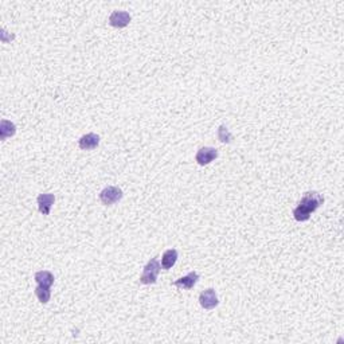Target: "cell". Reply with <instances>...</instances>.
I'll use <instances>...</instances> for the list:
<instances>
[{"label": "cell", "instance_id": "cell-4", "mask_svg": "<svg viewBox=\"0 0 344 344\" xmlns=\"http://www.w3.org/2000/svg\"><path fill=\"white\" fill-rule=\"evenodd\" d=\"M218 158V151L213 147H203L197 152V162L199 165H207V164L213 163L215 159Z\"/></svg>", "mask_w": 344, "mask_h": 344}, {"label": "cell", "instance_id": "cell-12", "mask_svg": "<svg viewBox=\"0 0 344 344\" xmlns=\"http://www.w3.org/2000/svg\"><path fill=\"white\" fill-rule=\"evenodd\" d=\"M35 281L38 285L42 286H50L54 284V274L49 270H41L35 273Z\"/></svg>", "mask_w": 344, "mask_h": 344}, {"label": "cell", "instance_id": "cell-14", "mask_svg": "<svg viewBox=\"0 0 344 344\" xmlns=\"http://www.w3.org/2000/svg\"><path fill=\"white\" fill-rule=\"evenodd\" d=\"M218 139H219V141L223 143V144H229V143H231V140H233V134L229 131L228 127L221 125V127L218 128Z\"/></svg>", "mask_w": 344, "mask_h": 344}, {"label": "cell", "instance_id": "cell-2", "mask_svg": "<svg viewBox=\"0 0 344 344\" xmlns=\"http://www.w3.org/2000/svg\"><path fill=\"white\" fill-rule=\"evenodd\" d=\"M162 265L159 262L158 258H152L149 260V262L147 263L146 268L143 270V274L140 277V282L144 285H151V284H156L158 281V276L160 273Z\"/></svg>", "mask_w": 344, "mask_h": 344}, {"label": "cell", "instance_id": "cell-11", "mask_svg": "<svg viewBox=\"0 0 344 344\" xmlns=\"http://www.w3.org/2000/svg\"><path fill=\"white\" fill-rule=\"evenodd\" d=\"M176 260H178V250L176 249H168L167 251H164L163 258H162V268L168 270L175 265Z\"/></svg>", "mask_w": 344, "mask_h": 344}, {"label": "cell", "instance_id": "cell-5", "mask_svg": "<svg viewBox=\"0 0 344 344\" xmlns=\"http://www.w3.org/2000/svg\"><path fill=\"white\" fill-rule=\"evenodd\" d=\"M199 303L202 305V308L204 309H214L219 304L218 296L214 289H206L200 293L199 296Z\"/></svg>", "mask_w": 344, "mask_h": 344}, {"label": "cell", "instance_id": "cell-9", "mask_svg": "<svg viewBox=\"0 0 344 344\" xmlns=\"http://www.w3.org/2000/svg\"><path fill=\"white\" fill-rule=\"evenodd\" d=\"M199 280V274L197 272H190V273L181 277L179 280H176L174 282V285L180 288V289H193L195 284L198 282Z\"/></svg>", "mask_w": 344, "mask_h": 344}, {"label": "cell", "instance_id": "cell-8", "mask_svg": "<svg viewBox=\"0 0 344 344\" xmlns=\"http://www.w3.org/2000/svg\"><path fill=\"white\" fill-rule=\"evenodd\" d=\"M99 144V136L96 133H88L83 134L80 141H78V146L83 151H90V149H94L97 148Z\"/></svg>", "mask_w": 344, "mask_h": 344}, {"label": "cell", "instance_id": "cell-7", "mask_svg": "<svg viewBox=\"0 0 344 344\" xmlns=\"http://www.w3.org/2000/svg\"><path fill=\"white\" fill-rule=\"evenodd\" d=\"M36 202H38V207H39V211L42 214L49 215L54 202H55V197H54V194H41L36 199Z\"/></svg>", "mask_w": 344, "mask_h": 344}, {"label": "cell", "instance_id": "cell-13", "mask_svg": "<svg viewBox=\"0 0 344 344\" xmlns=\"http://www.w3.org/2000/svg\"><path fill=\"white\" fill-rule=\"evenodd\" d=\"M35 295L38 300L41 301L42 304H47L50 301V297H51V291H50V286H42L38 285L35 288Z\"/></svg>", "mask_w": 344, "mask_h": 344}, {"label": "cell", "instance_id": "cell-1", "mask_svg": "<svg viewBox=\"0 0 344 344\" xmlns=\"http://www.w3.org/2000/svg\"><path fill=\"white\" fill-rule=\"evenodd\" d=\"M324 203V197L315 191H309L304 194L301 200L298 202V206L293 210V216L298 222L308 221L312 213H315L321 204Z\"/></svg>", "mask_w": 344, "mask_h": 344}, {"label": "cell", "instance_id": "cell-6", "mask_svg": "<svg viewBox=\"0 0 344 344\" xmlns=\"http://www.w3.org/2000/svg\"><path fill=\"white\" fill-rule=\"evenodd\" d=\"M131 15L127 11H115L112 12V15L109 16V24L112 27H116V29H124L127 27L131 22Z\"/></svg>", "mask_w": 344, "mask_h": 344}, {"label": "cell", "instance_id": "cell-10", "mask_svg": "<svg viewBox=\"0 0 344 344\" xmlns=\"http://www.w3.org/2000/svg\"><path fill=\"white\" fill-rule=\"evenodd\" d=\"M16 132L15 124L8 121V120H1L0 123V140H6L8 137L14 136Z\"/></svg>", "mask_w": 344, "mask_h": 344}, {"label": "cell", "instance_id": "cell-3", "mask_svg": "<svg viewBox=\"0 0 344 344\" xmlns=\"http://www.w3.org/2000/svg\"><path fill=\"white\" fill-rule=\"evenodd\" d=\"M123 195L124 194L121 188H118L116 186H108L99 193V200L105 206H112V204L117 203L118 200H121Z\"/></svg>", "mask_w": 344, "mask_h": 344}]
</instances>
